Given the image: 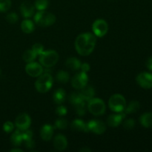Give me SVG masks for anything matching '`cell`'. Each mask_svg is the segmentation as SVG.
<instances>
[{
  "mask_svg": "<svg viewBox=\"0 0 152 152\" xmlns=\"http://www.w3.org/2000/svg\"><path fill=\"white\" fill-rule=\"evenodd\" d=\"M96 43V36L91 33L80 34L75 41V48L81 56H88L94 50Z\"/></svg>",
  "mask_w": 152,
  "mask_h": 152,
  "instance_id": "obj_1",
  "label": "cell"
},
{
  "mask_svg": "<svg viewBox=\"0 0 152 152\" xmlns=\"http://www.w3.org/2000/svg\"><path fill=\"white\" fill-rule=\"evenodd\" d=\"M53 80L50 74L48 72H43L35 83V87L37 91L39 93H46L53 86Z\"/></svg>",
  "mask_w": 152,
  "mask_h": 152,
  "instance_id": "obj_2",
  "label": "cell"
},
{
  "mask_svg": "<svg viewBox=\"0 0 152 152\" xmlns=\"http://www.w3.org/2000/svg\"><path fill=\"white\" fill-rule=\"evenodd\" d=\"M40 64L45 68H49L54 66L59 60V54L54 50H48L43 51L39 58Z\"/></svg>",
  "mask_w": 152,
  "mask_h": 152,
  "instance_id": "obj_3",
  "label": "cell"
},
{
  "mask_svg": "<svg viewBox=\"0 0 152 152\" xmlns=\"http://www.w3.org/2000/svg\"><path fill=\"white\" fill-rule=\"evenodd\" d=\"M34 22L41 27H48L53 25L56 22L54 14L45 10H39L34 16Z\"/></svg>",
  "mask_w": 152,
  "mask_h": 152,
  "instance_id": "obj_4",
  "label": "cell"
},
{
  "mask_svg": "<svg viewBox=\"0 0 152 152\" xmlns=\"http://www.w3.org/2000/svg\"><path fill=\"white\" fill-rule=\"evenodd\" d=\"M108 105L111 111L114 112H123L126 106V101L124 96L119 94L112 95L108 101Z\"/></svg>",
  "mask_w": 152,
  "mask_h": 152,
  "instance_id": "obj_5",
  "label": "cell"
},
{
  "mask_svg": "<svg viewBox=\"0 0 152 152\" xmlns=\"http://www.w3.org/2000/svg\"><path fill=\"white\" fill-rule=\"evenodd\" d=\"M105 102L99 98H92L88 102V109L94 116L102 115L105 112Z\"/></svg>",
  "mask_w": 152,
  "mask_h": 152,
  "instance_id": "obj_6",
  "label": "cell"
},
{
  "mask_svg": "<svg viewBox=\"0 0 152 152\" xmlns=\"http://www.w3.org/2000/svg\"><path fill=\"white\" fill-rule=\"evenodd\" d=\"M88 81V77L87 75V73H85L83 71L79 72L76 74L71 79V85L73 87L76 89L82 88L87 86Z\"/></svg>",
  "mask_w": 152,
  "mask_h": 152,
  "instance_id": "obj_7",
  "label": "cell"
},
{
  "mask_svg": "<svg viewBox=\"0 0 152 152\" xmlns=\"http://www.w3.org/2000/svg\"><path fill=\"white\" fill-rule=\"evenodd\" d=\"M92 30L96 37H102L108 31V25L104 19H96L92 25Z\"/></svg>",
  "mask_w": 152,
  "mask_h": 152,
  "instance_id": "obj_8",
  "label": "cell"
},
{
  "mask_svg": "<svg viewBox=\"0 0 152 152\" xmlns=\"http://www.w3.org/2000/svg\"><path fill=\"white\" fill-rule=\"evenodd\" d=\"M87 128L88 132H94L96 134H102L106 130L105 124L101 120H92L87 123Z\"/></svg>",
  "mask_w": 152,
  "mask_h": 152,
  "instance_id": "obj_9",
  "label": "cell"
},
{
  "mask_svg": "<svg viewBox=\"0 0 152 152\" xmlns=\"http://www.w3.org/2000/svg\"><path fill=\"white\" fill-rule=\"evenodd\" d=\"M137 83L142 88H152V74L148 72H142L137 77Z\"/></svg>",
  "mask_w": 152,
  "mask_h": 152,
  "instance_id": "obj_10",
  "label": "cell"
},
{
  "mask_svg": "<svg viewBox=\"0 0 152 152\" xmlns=\"http://www.w3.org/2000/svg\"><path fill=\"white\" fill-rule=\"evenodd\" d=\"M31 124V117L27 114H20L17 116L15 120V126L21 131L27 130Z\"/></svg>",
  "mask_w": 152,
  "mask_h": 152,
  "instance_id": "obj_11",
  "label": "cell"
},
{
  "mask_svg": "<svg viewBox=\"0 0 152 152\" xmlns=\"http://www.w3.org/2000/svg\"><path fill=\"white\" fill-rule=\"evenodd\" d=\"M25 71L29 76L32 77H38L43 74L44 69L41 64L35 62H29L25 66Z\"/></svg>",
  "mask_w": 152,
  "mask_h": 152,
  "instance_id": "obj_12",
  "label": "cell"
},
{
  "mask_svg": "<svg viewBox=\"0 0 152 152\" xmlns=\"http://www.w3.org/2000/svg\"><path fill=\"white\" fill-rule=\"evenodd\" d=\"M53 146L56 151H64L68 146V141L64 135H56L53 140Z\"/></svg>",
  "mask_w": 152,
  "mask_h": 152,
  "instance_id": "obj_13",
  "label": "cell"
},
{
  "mask_svg": "<svg viewBox=\"0 0 152 152\" xmlns=\"http://www.w3.org/2000/svg\"><path fill=\"white\" fill-rule=\"evenodd\" d=\"M20 12L24 18L28 19L34 16V6L31 3L25 1L22 3L20 5Z\"/></svg>",
  "mask_w": 152,
  "mask_h": 152,
  "instance_id": "obj_14",
  "label": "cell"
},
{
  "mask_svg": "<svg viewBox=\"0 0 152 152\" xmlns=\"http://www.w3.org/2000/svg\"><path fill=\"white\" fill-rule=\"evenodd\" d=\"M126 114V113L123 114V113L120 112L119 114L110 115L107 120V123L111 127H117L122 123V121L125 118Z\"/></svg>",
  "mask_w": 152,
  "mask_h": 152,
  "instance_id": "obj_15",
  "label": "cell"
},
{
  "mask_svg": "<svg viewBox=\"0 0 152 152\" xmlns=\"http://www.w3.org/2000/svg\"><path fill=\"white\" fill-rule=\"evenodd\" d=\"M79 94H80V96H81L82 99L86 101V102H88L94 96L95 90L92 86H86L81 89V91L79 92Z\"/></svg>",
  "mask_w": 152,
  "mask_h": 152,
  "instance_id": "obj_16",
  "label": "cell"
},
{
  "mask_svg": "<svg viewBox=\"0 0 152 152\" xmlns=\"http://www.w3.org/2000/svg\"><path fill=\"white\" fill-rule=\"evenodd\" d=\"M53 134V127L50 125H45L40 130V136L44 141H49L51 140Z\"/></svg>",
  "mask_w": 152,
  "mask_h": 152,
  "instance_id": "obj_17",
  "label": "cell"
},
{
  "mask_svg": "<svg viewBox=\"0 0 152 152\" xmlns=\"http://www.w3.org/2000/svg\"><path fill=\"white\" fill-rule=\"evenodd\" d=\"M71 127L72 130L76 131V132H88V128H87V123H85V122L82 120H74L72 122L71 125Z\"/></svg>",
  "mask_w": 152,
  "mask_h": 152,
  "instance_id": "obj_18",
  "label": "cell"
},
{
  "mask_svg": "<svg viewBox=\"0 0 152 152\" xmlns=\"http://www.w3.org/2000/svg\"><path fill=\"white\" fill-rule=\"evenodd\" d=\"M65 65H66L67 68L72 70V71H78L81 67V62L77 58L71 57L67 59Z\"/></svg>",
  "mask_w": 152,
  "mask_h": 152,
  "instance_id": "obj_19",
  "label": "cell"
},
{
  "mask_svg": "<svg viewBox=\"0 0 152 152\" xmlns=\"http://www.w3.org/2000/svg\"><path fill=\"white\" fill-rule=\"evenodd\" d=\"M86 101H84L83 99H80L78 102H77L76 103H74V105H73L74 110H75V112L77 113L78 115L83 116L86 113L87 106H86Z\"/></svg>",
  "mask_w": 152,
  "mask_h": 152,
  "instance_id": "obj_20",
  "label": "cell"
},
{
  "mask_svg": "<svg viewBox=\"0 0 152 152\" xmlns=\"http://www.w3.org/2000/svg\"><path fill=\"white\" fill-rule=\"evenodd\" d=\"M10 141L12 144L15 146H19L23 142V137H22V131L18 130L15 131L13 134L10 137Z\"/></svg>",
  "mask_w": 152,
  "mask_h": 152,
  "instance_id": "obj_21",
  "label": "cell"
},
{
  "mask_svg": "<svg viewBox=\"0 0 152 152\" xmlns=\"http://www.w3.org/2000/svg\"><path fill=\"white\" fill-rule=\"evenodd\" d=\"M65 96H66V94H65V91L62 88H59L55 91L53 93V99L55 103L57 105H61L65 101Z\"/></svg>",
  "mask_w": 152,
  "mask_h": 152,
  "instance_id": "obj_22",
  "label": "cell"
},
{
  "mask_svg": "<svg viewBox=\"0 0 152 152\" xmlns=\"http://www.w3.org/2000/svg\"><path fill=\"white\" fill-rule=\"evenodd\" d=\"M21 29L25 34H31L35 29L34 23L30 19H25L21 23Z\"/></svg>",
  "mask_w": 152,
  "mask_h": 152,
  "instance_id": "obj_23",
  "label": "cell"
},
{
  "mask_svg": "<svg viewBox=\"0 0 152 152\" xmlns=\"http://www.w3.org/2000/svg\"><path fill=\"white\" fill-rule=\"evenodd\" d=\"M141 125L145 128H151L152 127V113L147 112L142 114L140 119Z\"/></svg>",
  "mask_w": 152,
  "mask_h": 152,
  "instance_id": "obj_24",
  "label": "cell"
},
{
  "mask_svg": "<svg viewBox=\"0 0 152 152\" xmlns=\"http://www.w3.org/2000/svg\"><path fill=\"white\" fill-rule=\"evenodd\" d=\"M140 108V102L137 101H132L125 108V113L126 114H134L136 113Z\"/></svg>",
  "mask_w": 152,
  "mask_h": 152,
  "instance_id": "obj_25",
  "label": "cell"
},
{
  "mask_svg": "<svg viewBox=\"0 0 152 152\" xmlns=\"http://www.w3.org/2000/svg\"><path fill=\"white\" fill-rule=\"evenodd\" d=\"M70 76L67 71H60L56 74V80L58 83H62V84H65L67 83L69 81Z\"/></svg>",
  "mask_w": 152,
  "mask_h": 152,
  "instance_id": "obj_26",
  "label": "cell"
},
{
  "mask_svg": "<svg viewBox=\"0 0 152 152\" xmlns=\"http://www.w3.org/2000/svg\"><path fill=\"white\" fill-rule=\"evenodd\" d=\"M37 56V55L36 54L35 52L31 49V50H27L24 52L23 55H22V59L27 63H29V62H34Z\"/></svg>",
  "mask_w": 152,
  "mask_h": 152,
  "instance_id": "obj_27",
  "label": "cell"
},
{
  "mask_svg": "<svg viewBox=\"0 0 152 152\" xmlns=\"http://www.w3.org/2000/svg\"><path fill=\"white\" fill-rule=\"evenodd\" d=\"M48 0H36L35 7L38 10H45L48 7Z\"/></svg>",
  "mask_w": 152,
  "mask_h": 152,
  "instance_id": "obj_28",
  "label": "cell"
},
{
  "mask_svg": "<svg viewBox=\"0 0 152 152\" xmlns=\"http://www.w3.org/2000/svg\"><path fill=\"white\" fill-rule=\"evenodd\" d=\"M68 121H67L65 119L61 118L56 120L54 124V127L57 129L62 130V129H66L67 127H68Z\"/></svg>",
  "mask_w": 152,
  "mask_h": 152,
  "instance_id": "obj_29",
  "label": "cell"
},
{
  "mask_svg": "<svg viewBox=\"0 0 152 152\" xmlns=\"http://www.w3.org/2000/svg\"><path fill=\"white\" fill-rule=\"evenodd\" d=\"M11 7L10 0H0V12H6Z\"/></svg>",
  "mask_w": 152,
  "mask_h": 152,
  "instance_id": "obj_30",
  "label": "cell"
},
{
  "mask_svg": "<svg viewBox=\"0 0 152 152\" xmlns=\"http://www.w3.org/2000/svg\"><path fill=\"white\" fill-rule=\"evenodd\" d=\"M18 19H19V17H18V15L16 13H10L6 16V20L10 24L16 23L18 22Z\"/></svg>",
  "mask_w": 152,
  "mask_h": 152,
  "instance_id": "obj_31",
  "label": "cell"
},
{
  "mask_svg": "<svg viewBox=\"0 0 152 152\" xmlns=\"http://www.w3.org/2000/svg\"><path fill=\"white\" fill-rule=\"evenodd\" d=\"M123 128L126 130H132L135 126V121L133 119H129V120L124 121L123 124Z\"/></svg>",
  "mask_w": 152,
  "mask_h": 152,
  "instance_id": "obj_32",
  "label": "cell"
},
{
  "mask_svg": "<svg viewBox=\"0 0 152 152\" xmlns=\"http://www.w3.org/2000/svg\"><path fill=\"white\" fill-rule=\"evenodd\" d=\"M31 49L35 52L37 56H39L44 51V47H43L42 45L39 44V43H36V44H34Z\"/></svg>",
  "mask_w": 152,
  "mask_h": 152,
  "instance_id": "obj_33",
  "label": "cell"
},
{
  "mask_svg": "<svg viewBox=\"0 0 152 152\" xmlns=\"http://www.w3.org/2000/svg\"><path fill=\"white\" fill-rule=\"evenodd\" d=\"M14 129V125L10 121H7L3 125V130L7 133H10Z\"/></svg>",
  "mask_w": 152,
  "mask_h": 152,
  "instance_id": "obj_34",
  "label": "cell"
},
{
  "mask_svg": "<svg viewBox=\"0 0 152 152\" xmlns=\"http://www.w3.org/2000/svg\"><path fill=\"white\" fill-rule=\"evenodd\" d=\"M22 137H23V141L29 140L33 138V132L29 129L22 131Z\"/></svg>",
  "mask_w": 152,
  "mask_h": 152,
  "instance_id": "obj_35",
  "label": "cell"
},
{
  "mask_svg": "<svg viewBox=\"0 0 152 152\" xmlns=\"http://www.w3.org/2000/svg\"><path fill=\"white\" fill-rule=\"evenodd\" d=\"M56 114L57 115L62 117V116L66 115L67 114V108L63 105H59L56 109Z\"/></svg>",
  "mask_w": 152,
  "mask_h": 152,
  "instance_id": "obj_36",
  "label": "cell"
},
{
  "mask_svg": "<svg viewBox=\"0 0 152 152\" xmlns=\"http://www.w3.org/2000/svg\"><path fill=\"white\" fill-rule=\"evenodd\" d=\"M25 147H26L27 148H28V149H31V148H34V146H35V142L33 140V139L25 141Z\"/></svg>",
  "mask_w": 152,
  "mask_h": 152,
  "instance_id": "obj_37",
  "label": "cell"
},
{
  "mask_svg": "<svg viewBox=\"0 0 152 152\" xmlns=\"http://www.w3.org/2000/svg\"><path fill=\"white\" fill-rule=\"evenodd\" d=\"M90 65H89L88 63H86V62H85V63L83 64H81V67H80V69L82 70V71H83V72L85 73H87L89 71H90Z\"/></svg>",
  "mask_w": 152,
  "mask_h": 152,
  "instance_id": "obj_38",
  "label": "cell"
},
{
  "mask_svg": "<svg viewBox=\"0 0 152 152\" xmlns=\"http://www.w3.org/2000/svg\"><path fill=\"white\" fill-rule=\"evenodd\" d=\"M146 66L150 71H152V56L149 57L146 62Z\"/></svg>",
  "mask_w": 152,
  "mask_h": 152,
  "instance_id": "obj_39",
  "label": "cell"
},
{
  "mask_svg": "<svg viewBox=\"0 0 152 152\" xmlns=\"http://www.w3.org/2000/svg\"><path fill=\"white\" fill-rule=\"evenodd\" d=\"M80 151H82V152H84V151H86V152H88V151L91 152V150L89 149V148H81V149H80Z\"/></svg>",
  "mask_w": 152,
  "mask_h": 152,
  "instance_id": "obj_40",
  "label": "cell"
},
{
  "mask_svg": "<svg viewBox=\"0 0 152 152\" xmlns=\"http://www.w3.org/2000/svg\"><path fill=\"white\" fill-rule=\"evenodd\" d=\"M10 151H19V152H22L23 151L22 149H19V148H13V149L10 150Z\"/></svg>",
  "mask_w": 152,
  "mask_h": 152,
  "instance_id": "obj_41",
  "label": "cell"
},
{
  "mask_svg": "<svg viewBox=\"0 0 152 152\" xmlns=\"http://www.w3.org/2000/svg\"><path fill=\"white\" fill-rule=\"evenodd\" d=\"M0 73H1V71H0Z\"/></svg>",
  "mask_w": 152,
  "mask_h": 152,
  "instance_id": "obj_42",
  "label": "cell"
}]
</instances>
